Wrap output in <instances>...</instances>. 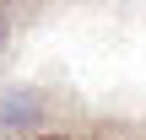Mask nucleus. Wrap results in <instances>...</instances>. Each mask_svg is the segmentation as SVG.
<instances>
[{
	"instance_id": "1",
	"label": "nucleus",
	"mask_w": 146,
	"mask_h": 140,
	"mask_svg": "<svg viewBox=\"0 0 146 140\" xmlns=\"http://www.w3.org/2000/svg\"><path fill=\"white\" fill-rule=\"evenodd\" d=\"M43 124V97L38 92H11L0 103V129H38Z\"/></svg>"
}]
</instances>
